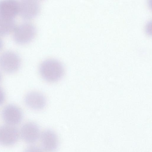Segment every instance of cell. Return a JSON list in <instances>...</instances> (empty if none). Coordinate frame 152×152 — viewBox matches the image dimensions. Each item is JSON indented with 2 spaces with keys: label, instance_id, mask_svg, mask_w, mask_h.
<instances>
[{
  "label": "cell",
  "instance_id": "1",
  "mask_svg": "<svg viewBox=\"0 0 152 152\" xmlns=\"http://www.w3.org/2000/svg\"><path fill=\"white\" fill-rule=\"evenodd\" d=\"M39 72L45 81L54 82L60 80L64 73V69L62 64L59 61L49 59L41 63L39 68Z\"/></svg>",
  "mask_w": 152,
  "mask_h": 152
},
{
  "label": "cell",
  "instance_id": "2",
  "mask_svg": "<svg viewBox=\"0 0 152 152\" xmlns=\"http://www.w3.org/2000/svg\"><path fill=\"white\" fill-rule=\"evenodd\" d=\"M13 38L15 42L20 44L28 43L34 37L36 33L35 27L31 23H24L15 27Z\"/></svg>",
  "mask_w": 152,
  "mask_h": 152
},
{
  "label": "cell",
  "instance_id": "3",
  "mask_svg": "<svg viewBox=\"0 0 152 152\" xmlns=\"http://www.w3.org/2000/svg\"><path fill=\"white\" fill-rule=\"evenodd\" d=\"M18 55L11 51L4 52L0 56V67L5 72L12 73L18 70L21 65Z\"/></svg>",
  "mask_w": 152,
  "mask_h": 152
},
{
  "label": "cell",
  "instance_id": "4",
  "mask_svg": "<svg viewBox=\"0 0 152 152\" xmlns=\"http://www.w3.org/2000/svg\"><path fill=\"white\" fill-rule=\"evenodd\" d=\"M19 12L21 17L25 20H30L36 17L40 10L39 2L35 0H23L19 3Z\"/></svg>",
  "mask_w": 152,
  "mask_h": 152
},
{
  "label": "cell",
  "instance_id": "5",
  "mask_svg": "<svg viewBox=\"0 0 152 152\" xmlns=\"http://www.w3.org/2000/svg\"><path fill=\"white\" fill-rule=\"evenodd\" d=\"M19 134L22 139L28 143L36 142L40 137L41 134L38 125L31 122L23 124L20 129Z\"/></svg>",
  "mask_w": 152,
  "mask_h": 152
},
{
  "label": "cell",
  "instance_id": "6",
  "mask_svg": "<svg viewBox=\"0 0 152 152\" xmlns=\"http://www.w3.org/2000/svg\"><path fill=\"white\" fill-rule=\"evenodd\" d=\"M19 136V131L15 126L7 124L0 126V144L12 145L17 142Z\"/></svg>",
  "mask_w": 152,
  "mask_h": 152
},
{
  "label": "cell",
  "instance_id": "7",
  "mask_svg": "<svg viewBox=\"0 0 152 152\" xmlns=\"http://www.w3.org/2000/svg\"><path fill=\"white\" fill-rule=\"evenodd\" d=\"M2 115L6 124L13 126L20 123L23 118V113L21 110L13 104L6 106L2 110Z\"/></svg>",
  "mask_w": 152,
  "mask_h": 152
},
{
  "label": "cell",
  "instance_id": "8",
  "mask_svg": "<svg viewBox=\"0 0 152 152\" xmlns=\"http://www.w3.org/2000/svg\"><path fill=\"white\" fill-rule=\"evenodd\" d=\"M43 149L47 152H55L58 147V137L55 132L50 129L44 130L40 137Z\"/></svg>",
  "mask_w": 152,
  "mask_h": 152
},
{
  "label": "cell",
  "instance_id": "9",
  "mask_svg": "<svg viewBox=\"0 0 152 152\" xmlns=\"http://www.w3.org/2000/svg\"><path fill=\"white\" fill-rule=\"evenodd\" d=\"M24 102L28 107L36 110L43 109L47 103L46 98L43 94L34 91L29 92L26 94Z\"/></svg>",
  "mask_w": 152,
  "mask_h": 152
},
{
  "label": "cell",
  "instance_id": "10",
  "mask_svg": "<svg viewBox=\"0 0 152 152\" xmlns=\"http://www.w3.org/2000/svg\"><path fill=\"white\" fill-rule=\"evenodd\" d=\"M19 3L14 0L0 1V16L9 19H14L19 12Z\"/></svg>",
  "mask_w": 152,
  "mask_h": 152
},
{
  "label": "cell",
  "instance_id": "11",
  "mask_svg": "<svg viewBox=\"0 0 152 152\" xmlns=\"http://www.w3.org/2000/svg\"><path fill=\"white\" fill-rule=\"evenodd\" d=\"M15 27L14 19H9L0 16V35H5L10 33Z\"/></svg>",
  "mask_w": 152,
  "mask_h": 152
},
{
  "label": "cell",
  "instance_id": "12",
  "mask_svg": "<svg viewBox=\"0 0 152 152\" xmlns=\"http://www.w3.org/2000/svg\"><path fill=\"white\" fill-rule=\"evenodd\" d=\"M23 152H44V151L37 146L31 145L27 148Z\"/></svg>",
  "mask_w": 152,
  "mask_h": 152
},
{
  "label": "cell",
  "instance_id": "13",
  "mask_svg": "<svg viewBox=\"0 0 152 152\" xmlns=\"http://www.w3.org/2000/svg\"><path fill=\"white\" fill-rule=\"evenodd\" d=\"M5 99V95L3 90L0 87V105L4 102Z\"/></svg>",
  "mask_w": 152,
  "mask_h": 152
},
{
  "label": "cell",
  "instance_id": "14",
  "mask_svg": "<svg viewBox=\"0 0 152 152\" xmlns=\"http://www.w3.org/2000/svg\"><path fill=\"white\" fill-rule=\"evenodd\" d=\"M3 45V43L2 40L0 38V50L2 49Z\"/></svg>",
  "mask_w": 152,
  "mask_h": 152
},
{
  "label": "cell",
  "instance_id": "15",
  "mask_svg": "<svg viewBox=\"0 0 152 152\" xmlns=\"http://www.w3.org/2000/svg\"><path fill=\"white\" fill-rule=\"evenodd\" d=\"M1 74L0 73V82L1 81Z\"/></svg>",
  "mask_w": 152,
  "mask_h": 152
}]
</instances>
